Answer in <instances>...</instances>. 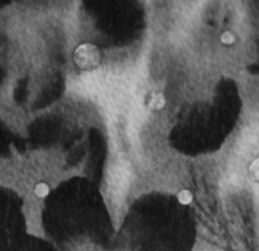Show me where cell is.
Returning a JSON list of instances; mask_svg holds the SVG:
<instances>
[{"instance_id":"2","label":"cell","mask_w":259,"mask_h":251,"mask_svg":"<svg viewBox=\"0 0 259 251\" xmlns=\"http://www.w3.org/2000/svg\"><path fill=\"white\" fill-rule=\"evenodd\" d=\"M35 193H36V196L40 197V198H44V197H46L47 194L50 193L49 185L45 184V182H40V184H38V185H36Z\"/></svg>"},{"instance_id":"1","label":"cell","mask_w":259,"mask_h":251,"mask_svg":"<svg viewBox=\"0 0 259 251\" xmlns=\"http://www.w3.org/2000/svg\"><path fill=\"white\" fill-rule=\"evenodd\" d=\"M178 201L182 205H190L191 201H193V193L189 190H182L178 193Z\"/></svg>"},{"instance_id":"3","label":"cell","mask_w":259,"mask_h":251,"mask_svg":"<svg viewBox=\"0 0 259 251\" xmlns=\"http://www.w3.org/2000/svg\"><path fill=\"white\" fill-rule=\"evenodd\" d=\"M221 42L224 44H226V46H231V44H233L236 42V36L231 31H226V32H224L221 35Z\"/></svg>"},{"instance_id":"4","label":"cell","mask_w":259,"mask_h":251,"mask_svg":"<svg viewBox=\"0 0 259 251\" xmlns=\"http://www.w3.org/2000/svg\"><path fill=\"white\" fill-rule=\"evenodd\" d=\"M164 104H165V100H164V97H163V95L158 94V95H156V96L153 97V100L151 101L150 106L159 110V109H162L163 106H164Z\"/></svg>"}]
</instances>
